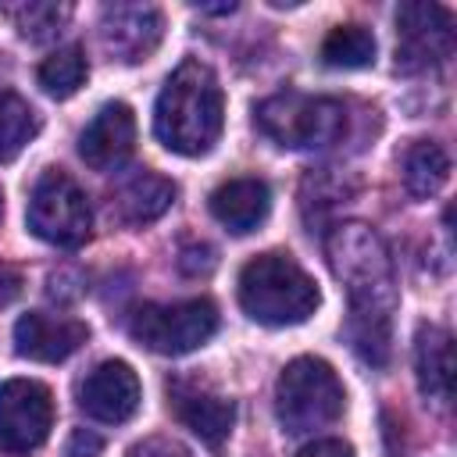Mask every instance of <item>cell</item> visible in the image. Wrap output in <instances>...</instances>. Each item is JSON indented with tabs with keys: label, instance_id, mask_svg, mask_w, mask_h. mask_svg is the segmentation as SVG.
I'll return each instance as SVG.
<instances>
[{
	"label": "cell",
	"instance_id": "cell-1",
	"mask_svg": "<svg viewBox=\"0 0 457 457\" xmlns=\"http://www.w3.org/2000/svg\"><path fill=\"white\" fill-rule=\"evenodd\" d=\"M328 264L350 296L346 336L364 364L386 368L393 350V311H396V278L386 243L375 228L361 221H343L325 239Z\"/></svg>",
	"mask_w": 457,
	"mask_h": 457
},
{
	"label": "cell",
	"instance_id": "cell-2",
	"mask_svg": "<svg viewBox=\"0 0 457 457\" xmlns=\"http://www.w3.org/2000/svg\"><path fill=\"white\" fill-rule=\"evenodd\" d=\"M225 125V93L214 79V71L186 57L164 82L154 104V132L157 139L182 157L207 154Z\"/></svg>",
	"mask_w": 457,
	"mask_h": 457
},
{
	"label": "cell",
	"instance_id": "cell-3",
	"mask_svg": "<svg viewBox=\"0 0 457 457\" xmlns=\"http://www.w3.org/2000/svg\"><path fill=\"white\" fill-rule=\"evenodd\" d=\"M239 307L268 325V328H286L307 321L318 303V282L289 257V253H257L239 268Z\"/></svg>",
	"mask_w": 457,
	"mask_h": 457
},
{
	"label": "cell",
	"instance_id": "cell-4",
	"mask_svg": "<svg viewBox=\"0 0 457 457\" xmlns=\"http://www.w3.org/2000/svg\"><path fill=\"white\" fill-rule=\"evenodd\" d=\"M346 389L336 368L321 357H296L282 368L275 382V414L278 425L293 436L325 428L343 418Z\"/></svg>",
	"mask_w": 457,
	"mask_h": 457
},
{
	"label": "cell",
	"instance_id": "cell-5",
	"mask_svg": "<svg viewBox=\"0 0 457 457\" xmlns=\"http://www.w3.org/2000/svg\"><path fill=\"white\" fill-rule=\"evenodd\" d=\"M257 129L289 150H321L343 139L346 111L332 96H307V93H275L257 104L253 111Z\"/></svg>",
	"mask_w": 457,
	"mask_h": 457
},
{
	"label": "cell",
	"instance_id": "cell-6",
	"mask_svg": "<svg viewBox=\"0 0 457 457\" xmlns=\"http://www.w3.org/2000/svg\"><path fill=\"white\" fill-rule=\"evenodd\" d=\"M25 221L36 239L61 246V250H75L89 239V225H93L89 196L68 171L46 168L29 193Z\"/></svg>",
	"mask_w": 457,
	"mask_h": 457
},
{
	"label": "cell",
	"instance_id": "cell-7",
	"mask_svg": "<svg viewBox=\"0 0 457 457\" xmlns=\"http://www.w3.org/2000/svg\"><path fill=\"white\" fill-rule=\"evenodd\" d=\"M218 332V307L207 296L179 303H143L129 318V336L164 357H182Z\"/></svg>",
	"mask_w": 457,
	"mask_h": 457
},
{
	"label": "cell",
	"instance_id": "cell-8",
	"mask_svg": "<svg viewBox=\"0 0 457 457\" xmlns=\"http://www.w3.org/2000/svg\"><path fill=\"white\" fill-rule=\"evenodd\" d=\"M453 54V18L439 4L411 0L396 7V71L418 75Z\"/></svg>",
	"mask_w": 457,
	"mask_h": 457
},
{
	"label": "cell",
	"instance_id": "cell-9",
	"mask_svg": "<svg viewBox=\"0 0 457 457\" xmlns=\"http://www.w3.org/2000/svg\"><path fill=\"white\" fill-rule=\"evenodd\" d=\"M54 428V396L36 378H7L0 386V450L29 457Z\"/></svg>",
	"mask_w": 457,
	"mask_h": 457
},
{
	"label": "cell",
	"instance_id": "cell-10",
	"mask_svg": "<svg viewBox=\"0 0 457 457\" xmlns=\"http://www.w3.org/2000/svg\"><path fill=\"white\" fill-rule=\"evenodd\" d=\"M168 407L207 450H221L225 439L232 436L236 403L225 393H218L214 386H207V382L171 378L168 382Z\"/></svg>",
	"mask_w": 457,
	"mask_h": 457
},
{
	"label": "cell",
	"instance_id": "cell-11",
	"mask_svg": "<svg viewBox=\"0 0 457 457\" xmlns=\"http://www.w3.org/2000/svg\"><path fill=\"white\" fill-rule=\"evenodd\" d=\"M164 36V14L150 4H107L100 14V39L114 61H146Z\"/></svg>",
	"mask_w": 457,
	"mask_h": 457
},
{
	"label": "cell",
	"instance_id": "cell-12",
	"mask_svg": "<svg viewBox=\"0 0 457 457\" xmlns=\"http://www.w3.org/2000/svg\"><path fill=\"white\" fill-rule=\"evenodd\" d=\"M143 386L139 375L125 361H104L96 364L82 386H79V407L104 425H121L139 411Z\"/></svg>",
	"mask_w": 457,
	"mask_h": 457
},
{
	"label": "cell",
	"instance_id": "cell-13",
	"mask_svg": "<svg viewBox=\"0 0 457 457\" xmlns=\"http://www.w3.org/2000/svg\"><path fill=\"white\" fill-rule=\"evenodd\" d=\"M86 339H89L86 321L71 314L29 311L14 321V353L25 361H39V364L68 361Z\"/></svg>",
	"mask_w": 457,
	"mask_h": 457
},
{
	"label": "cell",
	"instance_id": "cell-14",
	"mask_svg": "<svg viewBox=\"0 0 457 457\" xmlns=\"http://www.w3.org/2000/svg\"><path fill=\"white\" fill-rule=\"evenodd\" d=\"M132 146H136V114L121 100L104 104L89 118V125L82 129V136H79V154H82V161L93 171H114V168H121L129 161Z\"/></svg>",
	"mask_w": 457,
	"mask_h": 457
},
{
	"label": "cell",
	"instance_id": "cell-15",
	"mask_svg": "<svg viewBox=\"0 0 457 457\" xmlns=\"http://www.w3.org/2000/svg\"><path fill=\"white\" fill-rule=\"evenodd\" d=\"M211 214L236 236L253 232L257 225H264L268 211H271V189L264 179L243 175V179H228L211 193Z\"/></svg>",
	"mask_w": 457,
	"mask_h": 457
},
{
	"label": "cell",
	"instance_id": "cell-16",
	"mask_svg": "<svg viewBox=\"0 0 457 457\" xmlns=\"http://www.w3.org/2000/svg\"><path fill=\"white\" fill-rule=\"evenodd\" d=\"M414 368H418V386L425 400L446 407L453 393V343L450 332L439 325H421L414 339Z\"/></svg>",
	"mask_w": 457,
	"mask_h": 457
},
{
	"label": "cell",
	"instance_id": "cell-17",
	"mask_svg": "<svg viewBox=\"0 0 457 457\" xmlns=\"http://www.w3.org/2000/svg\"><path fill=\"white\" fill-rule=\"evenodd\" d=\"M175 193H179V189H175L171 179H164V175L143 168V171L129 175V179L118 186L114 207H118L121 221H129V225H146V221H157V218L175 204Z\"/></svg>",
	"mask_w": 457,
	"mask_h": 457
},
{
	"label": "cell",
	"instance_id": "cell-18",
	"mask_svg": "<svg viewBox=\"0 0 457 457\" xmlns=\"http://www.w3.org/2000/svg\"><path fill=\"white\" fill-rule=\"evenodd\" d=\"M400 168H403V186H407V193L414 200L436 196L446 186V179H450V157H446V150L439 143H428V139L411 143Z\"/></svg>",
	"mask_w": 457,
	"mask_h": 457
},
{
	"label": "cell",
	"instance_id": "cell-19",
	"mask_svg": "<svg viewBox=\"0 0 457 457\" xmlns=\"http://www.w3.org/2000/svg\"><path fill=\"white\" fill-rule=\"evenodd\" d=\"M39 132V114L11 89H0V164L14 161Z\"/></svg>",
	"mask_w": 457,
	"mask_h": 457
},
{
	"label": "cell",
	"instance_id": "cell-20",
	"mask_svg": "<svg viewBox=\"0 0 457 457\" xmlns=\"http://www.w3.org/2000/svg\"><path fill=\"white\" fill-rule=\"evenodd\" d=\"M321 61L328 68H371L375 64V36L364 25H336L325 39H321Z\"/></svg>",
	"mask_w": 457,
	"mask_h": 457
},
{
	"label": "cell",
	"instance_id": "cell-21",
	"mask_svg": "<svg viewBox=\"0 0 457 457\" xmlns=\"http://www.w3.org/2000/svg\"><path fill=\"white\" fill-rule=\"evenodd\" d=\"M86 75H89V64H86L82 46H61V50H54L36 68V79H39L43 93L54 96V100H68L71 93H79V86L86 82Z\"/></svg>",
	"mask_w": 457,
	"mask_h": 457
},
{
	"label": "cell",
	"instance_id": "cell-22",
	"mask_svg": "<svg viewBox=\"0 0 457 457\" xmlns=\"http://www.w3.org/2000/svg\"><path fill=\"white\" fill-rule=\"evenodd\" d=\"M7 14H11L14 29L21 32V39L43 43V39H54L61 32L71 7L68 4H21V7H7Z\"/></svg>",
	"mask_w": 457,
	"mask_h": 457
},
{
	"label": "cell",
	"instance_id": "cell-23",
	"mask_svg": "<svg viewBox=\"0 0 457 457\" xmlns=\"http://www.w3.org/2000/svg\"><path fill=\"white\" fill-rule=\"evenodd\" d=\"M125 457H193V453L168 436H150V439H139L136 446H129Z\"/></svg>",
	"mask_w": 457,
	"mask_h": 457
},
{
	"label": "cell",
	"instance_id": "cell-24",
	"mask_svg": "<svg viewBox=\"0 0 457 457\" xmlns=\"http://www.w3.org/2000/svg\"><path fill=\"white\" fill-rule=\"evenodd\" d=\"M179 268L186 271V275H207L211 268H214V250L207 246V243H189V246H182V253H179Z\"/></svg>",
	"mask_w": 457,
	"mask_h": 457
},
{
	"label": "cell",
	"instance_id": "cell-25",
	"mask_svg": "<svg viewBox=\"0 0 457 457\" xmlns=\"http://www.w3.org/2000/svg\"><path fill=\"white\" fill-rule=\"evenodd\" d=\"M296 457H353V446L343 439H314L296 450Z\"/></svg>",
	"mask_w": 457,
	"mask_h": 457
},
{
	"label": "cell",
	"instance_id": "cell-26",
	"mask_svg": "<svg viewBox=\"0 0 457 457\" xmlns=\"http://www.w3.org/2000/svg\"><path fill=\"white\" fill-rule=\"evenodd\" d=\"M100 446H104V443H100V436H93V432L79 428V432L68 439V450H64V453H68V457H96V453H100Z\"/></svg>",
	"mask_w": 457,
	"mask_h": 457
},
{
	"label": "cell",
	"instance_id": "cell-27",
	"mask_svg": "<svg viewBox=\"0 0 457 457\" xmlns=\"http://www.w3.org/2000/svg\"><path fill=\"white\" fill-rule=\"evenodd\" d=\"M18 289H21V278H18V271H11V268H0V307H7V303L18 296Z\"/></svg>",
	"mask_w": 457,
	"mask_h": 457
},
{
	"label": "cell",
	"instance_id": "cell-28",
	"mask_svg": "<svg viewBox=\"0 0 457 457\" xmlns=\"http://www.w3.org/2000/svg\"><path fill=\"white\" fill-rule=\"evenodd\" d=\"M0 214H4V193H0Z\"/></svg>",
	"mask_w": 457,
	"mask_h": 457
}]
</instances>
